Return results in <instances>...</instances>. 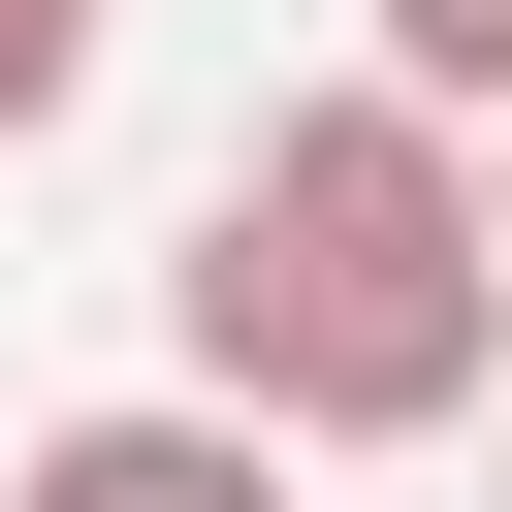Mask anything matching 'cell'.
I'll return each instance as SVG.
<instances>
[{"label":"cell","instance_id":"6da1fadb","mask_svg":"<svg viewBox=\"0 0 512 512\" xmlns=\"http://www.w3.org/2000/svg\"><path fill=\"white\" fill-rule=\"evenodd\" d=\"M160 320H192V416H256V448H448V416H512V256H480V160L416 96H288L192 192Z\"/></svg>","mask_w":512,"mask_h":512},{"label":"cell","instance_id":"277c9868","mask_svg":"<svg viewBox=\"0 0 512 512\" xmlns=\"http://www.w3.org/2000/svg\"><path fill=\"white\" fill-rule=\"evenodd\" d=\"M96 32H128V0H0V160H32L64 96H96Z\"/></svg>","mask_w":512,"mask_h":512},{"label":"cell","instance_id":"3957f363","mask_svg":"<svg viewBox=\"0 0 512 512\" xmlns=\"http://www.w3.org/2000/svg\"><path fill=\"white\" fill-rule=\"evenodd\" d=\"M352 96H416V128L480 160V128H512V0H352Z\"/></svg>","mask_w":512,"mask_h":512},{"label":"cell","instance_id":"5b68a950","mask_svg":"<svg viewBox=\"0 0 512 512\" xmlns=\"http://www.w3.org/2000/svg\"><path fill=\"white\" fill-rule=\"evenodd\" d=\"M480 256H512V128H480Z\"/></svg>","mask_w":512,"mask_h":512},{"label":"cell","instance_id":"7a4b0ae2","mask_svg":"<svg viewBox=\"0 0 512 512\" xmlns=\"http://www.w3.org/2000/svg\"><path fill=\"white\" fill-rule=\"evenodd\" d=\"M0 512H288V448H256V416H192V384H128V416H32V448H0Z\"/></svg>","mask_w":512,"mask_h":512}]
</instances>
